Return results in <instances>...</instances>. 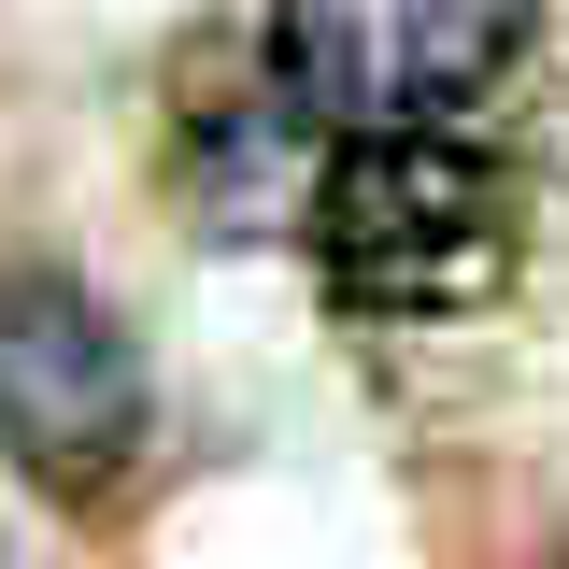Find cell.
<instances>
[{
    "instance_id": "obj_2",
    "label": "cell",
    "mask_w": 569,
    "mask_h": 569,
    "mask_svg": "<svg viewBox=\"0 0 569 569\" xmlns=\"http://www.w3.org/2000/svg\"><path fill=\"white\" fill-rule=\"evenodd\" d=\"M541 0H284L271 14V100L299 129H456L485 100Z\"/></svg>"
},
{
    "instance_id": "obj_1",
    "label": "cell",
    "mask_w": 569,
    "mask_h": 569,
    "mask_svg": "<svg viewBox=\"0 0 569 569\" xmlns=\"http://www.w3.org/2000/svg\"><path fill=\"white\" fill-rule=\"evenodd\" d=\"M299 228L356 313H470L512 271V171L470 129H356L328 142Z\"/></svg>"
},
{
    "instance_id": "obj_3",
    "label": "cell",
    "mask_w": 569,
    "mask_h": 569,
    "mask_svg": "<svg viewBox=\"0 0 569 569\" xmlns=\"http://www.w3.org/2000/svg\"><path fill=\"white\" fill-rule=\"evenodd\" d=\"M0 456L58 498H100L142 456V356L129 328L43 257H0Z\"/></svg>"
}]
</instances>
